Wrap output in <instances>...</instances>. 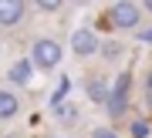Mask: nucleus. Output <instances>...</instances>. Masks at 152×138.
Instances as JSON below:
<instances>
[{
    "mask_svg": "<svg viewBox=\"0 0 152 138\" xmlns=\"http://www.w3.org/2000/svg\"><path fill=\"white\" fill-rule=\"evenodd\" d=\"M54 111H58V118H61L64 125H71V121L78 118V108H75V105H54Z\"/></svg>",
    "mask_w": 152,
    "mask_h": 138,
    "instance_id": "1a4fd4ad",
    "label": "nucleus"
},
{
    "mask_svg": "<svg viewBox=\"0 0 152 138\" xmlns=\"http://www.w3.org/2000/svg\"><path fill=\"white\" fill-rule=\"evenodd\" d=\"M149 105H152V98H149Z\"/></svg>",
    "mask_w": 152,
    "mask_h": 138,
    "instance_id": "dca6fc26",
    "label": "nucleus"
},
{
    "mask_svg": "<svg viewBox=\"0 0 152 138\" xmlns=\"http://www.w3.org/2000/svg\"><path fill=\"white\" fill-rule=\"evenodd\" d=\"M27 14V0H0V27H17Z\"/></svg>",
    "mask_w": 152,
    "mask_h": 138,
    "instance_id": "39448f33",
    "label": "nucleus"
},
{
    "mask_svg": "<svg viewBox=\"0 0 152 138\" xmlns=\"http://www.w3.org/2000/svg\"><path fill=\"white\" fill-rule=\"evenodd\" d=\"M98 47H102V41H98V34L88 31V27H78V31L71 34V51H75L78 57H91V54H98Z\"/></svg>",
    "mask_w": 152,
    "mask_h": 138,
    "instance_id": "20e7f679",
    "label": "nucleus"
},
{
    "mask_svg": "<svg viewBox=\"0 0 152 138\" xmlns=\"http://www.w3.org/2000/svg\"><path fill=\"white\" fill-rule=\"evenodd\" d=\"M129 74H118L115 78V84L108 88V98H105V108H108V115L112 118H118L125 115V108H129Z\"/></svg>",
    "mask_w": 152,
    "mask_h": 138,
    "instance_id": "f03ea898",
    "label": "nucleus"
},
{
    "mask_svg": "<svg viewBox=\"0 0 152 138\" xmlns=\"http://www.w3.org/2000/svg\"><path fill=\"white\" fill-rule=\"evenodd\" d=\"M34 7H37V10H44V14H54V10H61V7H64V0H34Z\"/></svg>",
    "mask_w": 152,
    "mask_h": 138,
    "instance_id": "9d476101",
    "label": "nucleus"
},
{
    "mask_svg": "<svg viewBox=\"0 0 152 138\" xmlns=\"http://www.w3.org/2000/svg\"><path fill=\"white\" fill-rule=\"evenodd\" d=\"M85 91H88V98H91V101L105 105V98H108V81H105V78H88Z\"/></svg>",
    "mask_w": 152,
    "mask_h": 138,
    "instance_id": "6e6552de",
    "label": "nucleus"
},
{
    "mask_svg": "<svg viewBox=\"0 0 152 138\" xmlns=\"http://www.w3.org/2000/svg\"><path fill=\"white\" fill-rule=\"evenodd\" d=\"M75 4H88V0H75Z\"/></svg>",
    "mask_w": 152,
    "mask_h": 138,
    "instance_id": "2eb2a0df",
    "label": "nucleus"
},
{
    "mask_svg": "<svg viewBox=\"0 0 152 138\" xmlns=\"http://www.w3.org/2000/svg\"><path fill=\"white\" fill-rule=\"evenodd\" d=\"M142 20V7L132 4V0H118V4L112 7V24L122 27V31H135Z\"/></svg>",
    "mask_w": 152,
    "mask_h": 138,
    "instance_id": "7ed1b4c3",
    "label": "nucleus"
},
{
    "mask_svg": "<svg viewBox=\"0 0 152 138\" xmlns=\"http://www.w3.org/2000/svg\"><path fill=\"white\" fill-rule=\"evenodd\" d=\"M91 138H118V135H115L112 128H95V131H91Z\"/></svg>",
    "mask_w": 152,
    "mask_h": 138,
    "instance_id": "9b49d317",
    "label": "nucleus"
},
{
    "mask_svg": "<svg viewBox=\"0 0 152 138\" xmlns=\"http://www.w3.org/2000/svg\"><path fill=\"white\" fill-rule=\"evenodd\" d=\"M17 111H20V98H17L14 91L0 88V121H4V118H14Z\"/></svg>",
    "mask_w": 152,
    "mask_h": 138,
    "instance_id": "0eeeda50",
    "label": "nucleus"
},
{
    "mask_svg": "<svg viewBox=\"0 0 152 138\" xmlns=\"http://www.w3.org/2000/svg\"><path fill=\"white\" fill-rule=\"evenodd\" d=\"M142 10H149V14H152V0H142Z\"/></svg>",
    "mask_w": 152,
    "mask_h": 138,
    "instance_id": "4468645a",
    "label": "nucleus"
},
{
    "mask_svg": "<svg viewBox=\"0 0 152 138\" xmlns=\"http://www.w3.org/2000/svg\"><path fill=\"white\" fill-rule=\"evenodd\" d=\"M61 57H64V51H61V44L58 41H51V37H41V41H34V47H31V61H34V68L37 71H54Z\"/></svg>",
    "mask_w": 152,
    "mask_h": 138,
    "instance_id": "f257e3e1",
    "label": "nucleus"
},
{
    "mask_svg": "<svg viewBox=\"0 0 152 138\" xmlns=\"http://www.w3.org/2000/svg\"><path fill=\"white\" fill-rule=\"evenodd\" d=\"M145 94L152 98V71H149V78H145Z\"/></svg>",
    "mask_w": 152,
    "mask_h": 138,
    "instance_id": "ddd939ff",
    "label": "nucleus"
},
{
    "mask_svg": "<svg viewBox=\"0 0 152 138\" xmlns=\"http://www.w3.org/2000/svg\"><path fill=\"white\" fill-rule=\"evenodd\" d=\"M139 41H142V44H149V47H152V27H149V31H142V34H139Z\"/></svg>",
    "mask_w": 152,
    "mask_h": 138,
    "instance_id": "f8f14e48",
    "label": "nucleus"
},
{
    "mask_svg": "<svg viewBox=\"0 0 152 138\" xmlns=\"http://www.w3.org/2000/svg\"><path fill=\"white\" fill-rule=\"evenodd\" d=\"M34 71H37V68H34V61H31V57H20V61H14V64H10L7 78H10L14 84H20V88H24V84H31Z\"/></svg>",
    "mask_w": 152,
    "mask_h": 138,
    "instance_id": "423d86ee",
    "label": "nucleus"
}]
</instances>
